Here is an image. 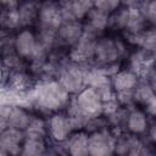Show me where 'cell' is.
I'll return each instance as SVG.
<instances>
[{
	"label": "cell",
	"mask_w": 156,
	"mask_h": 156,
	"mask_svg": "<svg viewBox=\"0 0 156 156\" xmlns=\"http://www.w3.org/2000/svg\"><path fill=\"white\" fill-rule=\"evenodd\" d=\"M29 94L32 96V108L41 116L67 110L72 99V95L65 90L55 76L38 78Z\"/></svg>",
	"instance_id": "obj_1"
},
{
	"label": "cell",
	"mask_w": 156,
	"mask_h": 156,
	"mask_svg": "<svg viewBox=\"0 0 156 156\" xmlns=\"http://www.w3.org/2000/svg\"><path fill=\"white\" fill-rule=\"evenodd\" d=\"M130 49L132 48L119 34L107 32L96 38L90 65L104 68L111 76L117 68H119Z\"/></svg>",
	"instance_id": "obj_2"
},
{
	"label": "cell",
	"mask_w": 156,
	"mask_h": 156,
	"mask_svg": "<svg viewBox=\"0 0 156 156\" xmlns=\"http://www.w3.org/2000/svg\"><path fill=\"white\" fill-rule=\"evenodd\" d=\"M13 51L28 62V66H39L49 57L41 50L34 28H21L13 33Z\"/></svg>",
	"instance_id": "obj_3"
},
{
	"label": "cell",
	"mask_w": 156,
	"mask_h": 156,
	"mask_svg": "<svg viewBox=\"0 0 156 156\" xmlns=\"http://www.w3.org/2000/svg\"><path fill=\"white\" fill-rule=\"evenodd\" d=\"M67 110L91 119L104 113L105 101L98 90L91 87H84L78 93L72 95L71 104Z\"/></svg>",
	"instance_id": "obj_4"
},
{
	"label": "cell",
	"mask_w": 156,
	"mask_h": 156,
	"mask_svg": "<svg viewBox=\"0 0 156 156\" xmlns=\"http://www.w3.org/2000/svg\"><path fill=\"white\" fill-rule=\"evenodd\" d=\"M88 65L66 57L57 67L55 77L69 95H74L85 87Z\"/></svg>",
	"instance_id": "obj_5"
},
{
	"label": "cell",
	"mask_w": 156,
	"mask_h": 156,
	"mask_svg": "<svg viewBox=\"0 0 156 156\" xmlns=\"http://www.w3.org/2000/svg\"><path fill=\"white\" fill-rule=\"evenodd\" d=\"M46 119V132L48 138L51 144L60 145L66 141V139L74 130V126L71 115L67 110L57 111L45 116Z\"/></svg>",
	"instance_id": "obj_6"
},
{
	"label": "cell",
	"mask_w": 156,
	"mask_h": 156,
	"mask_svg": "<svg viewBox=\"0 0 156 156\" xmlns=\"http://www.w3.org/2000/svg\"><path fill=\"white\" fill-rule=\"evenodd\" d=\"M115 134L107 126L88 132V155L90 156H110L113 155Z\"/></svg>",
	"instance_id": "obj_7"
},
{
	"label": "cell",
	"mask_w": 156,
	"mask_h": 156,
	"mask_svg": "<svg viewBox=\"0 0 156 156\" xmlns=\"http://www.w3.org/2000/svg\"><path fill=\"white\" fill-rule=\"evenodd\" d=\"M140 74L135 69L121 65L119 68H117L111 76L110 82L111 87L116 94V96H123V95H130L135 87L140 82Z\"/></svg>",
	"instance_id": "obj_8"
},
{
	"label": "cell",
	"mask_w": 156,
	"mask_h": 156,
	"mask_svg": "<svg viewBox=\"0 0 156 156\" xmlns=\"http://www.w3.org/2000/svg\"><path fill=\"white\" fill-rule=\"evenodd\" d=\"M63 22L58 0H41L35 29L56 32Z\"/></svg>",
	"instance_id": "obj_9"
},
{
	"label": "cell",
	"mask_w": 156,
	"mask_h": 156,
	"mask_svg": "<svg viewBox=\"0 0 156 156\" xmlns=\"http://www.w3.org/2000/svg\"><path fill=\"white\" fill-rule=\"evenodd\" d=\"M152 122L154 119L144 111V108L136 105H130L126 110L123 130L136 136H143Z\"/></svg>",
	"instance_id": "obj_10"
},
{
	"label": "cell",
	"mask_w": 156,
	"mask_h": 156,
	"mask_svg": "<svg viewBox=\"0 0 156 156\" xmlns=\"http://www.w3.org/2000/svg\"><path fill=\"white\" fill-rule=\"evenodd\" d=\"M84 33L83 23L79 21H63L55 33L56 49L68 51Z\"/></svg>",
	"instance_id": "obj_11"
},
{
	"label": "cell",
	"mask_w": 156,
	"mask_h": 156,
	"mask_svg": "<svg viewBox=\"0 0 156 156\" xmlns=\"http://www.w3.org/2000/svg\"><path fill=\"white\" fill-rule=\"evenodd\" d=\"M132 99H133V105L144 108V111L152 119L155 118V111H156L155 87L140 79L139 84L135 87V89L132 93Z\"/></svg>",
	"instance_id": "obj_12"
},
{
	"label": "cell",
	"mask_w": 156,
	"mask_h": 156,
	"mask_svg": "<svg viewBox=\"0 0 156 156\" xmlns=\"http://www.w3.org/2000/svg\"><path fill=\"white\" fill-rule=\"evenodd\" d=\"M96 38L98 37L84 32L82 37L78 39V41L67 51V57L71 60L85 63V65H90L93 54H94Z\"/></svg>",
	"instance_id": "obj_13"
},
{
	"label": "cell",
	"mask_w": 156,
	"mask_h": 156,
	"mask_svg": "<svg viewBox=\"0 0 156 156\" xmlns=\"http://www.w3.org/2000/svg\"><path fill=\"white\" fill-rule=\"evenodd\" d=\"M143 140L140 136L129 134L124 130L115 134L113 155L118 156H136L140 155Z\"/></svg>",
	"instance_id": "obj_14"
},
{
	"label": "cell",
	"mask_w": 156,
	"mask_h": 156,
	"mask_svg": "<svg viewBox=\"0 0 156 156\" xmlns=\"http://www.w3.org/2000/svg\"><path fill=\"white\" fill-rule=\"evenodd\" d=\"M63 21L82 22L94 9L93 0H58Z\"/></svg>",
	"instance_id": "obj_15"
},
{
	"label": "cell",
	"mask_w": 156,
	"mask_h": 156,
	"mask_svg": "<svg viewBox=\"0 0 156 156\" xmlns=\"http://www.w3.org/2000/svg\"><path fill=\"white\" fill-rule=\"evenodd\" d=\"M50 140L48 135L35 134V133H26L22 141L21 154L24 156H39L45 155L50 150Z\"/></svg>",
	"instance_id": "obj_16"
},
{
	"label": "cell",
	"mask_w": 156,
	"mask_h": 156,
	"mask_svg": "<svg viewBox=\"0 0 156 156\" xmlns=\"http://www.w3.org/2000/svg\"><path fill=\"white\" fill-rule=\"evenodd\" d=\"M23 138V130L6 127L2 132H0V147L5 151L6 155H20Z\"/></svg>",
	"instance_id": "obj_17"
},
{
	"label": "cell",
	"mask_w": 156,
	"mask_h": 156,
	"mask_svg": "<svg viewBox=\"0 0 156 156\" xmlns=\"http://www.w3.org/2000/svg\"><path fill=\"white\" fill-rule=\"evenodd\" d=\"M108 16L105 12H101L96 9H93L85 18L82 21L83 23V29L84 32L93 34L95 37L102 35L107 33L108 30Z\"/></svg>",
	"instance_id": "obj_18"
},
{
	"label": "cell",
	"mask_w": 156,
	"mask_h": 156,
	"mask_svg": "<svg viewBox=\"0 0 156 156\" xmlns=\"http://www.w3.org/2000/svg\"><path fill=\"white\" fill-rule=\"evenodd\" d=\"M65 154L71 156H88V132L77 129L62 144Z\"/></svg>",
	"instance_id": "obj_19"
},
{
	"label": "cell",
	"mask_w": 156,
	"mask_h": 156,
	"mask_svg": "<svg viewBox=\"0 0 156 156\" xmlns=\"http://www.w3.org/2000/svg\"><path fill=\"white\" fill-rule=\"evenodd\" d=\"M35 113L37 112L33 108L21 105H10L9 115H7V127L17 128L24 132L26 128L32 122Z\"/></svg>",
	"instance_id": "obj_20"
},
{
	"label": "cell",
	"mask_w": 156,
	"mask_h": 156,
	"mask_svg": "<svg viewBox=\"0 0 156 156\" xmlns=\"http://www.w3.org/2000/svg\"><path fill=\"white\" fill-rule=\"evenodd\" d=\"M41 0H21L17 6L22 28H34L37 24Z\"/></svg>",
	"instance_id": "obj_21"
},
{
	"label": "cell",
	"mask_w": 156,
	"mask_h": 156,
	"mask_svg": "<svg viewBox=\"0 0 156 156\" xmlns=\"http://www.w3.org/2000/svg\"><path fill=\"white\" fill-rule=\"evenodd\" d=\"M0 28L9 33H16L18 29L22 28L17 9L0 10Z\"/></svg>",
	"instance_id": "obj_22"
},
{
	"label": "cell",
	"mask_w": 156,
	"mask_h": 156,
	"mask_svg": "<svg viewBox=\"0 0 156 156\" xmlns=\"http://www.w3.org/2000/svg\"><path fill=\"white\" fill-rule=\"evenodd\" d=\"M141 16L150 26H155L156 22V4L155 0H144L138 7Z\"/></svg>",
	"instance_id": "obj_23"
},
{
	"label": "cell",
	"mask_w": 156,
	"mask_h": 156,
	"mask_svg": "<svg viewBox=\"0 0 156 156\" xmlns=\"http://www.w3.org/2000/svg\"><path fill=\"white\" fill-rule=\"evenodd\" d=\"M13 51V33L0 28V57Z\"/></svg>",
	"instance_id": "obj_24"
},
{
	"label": "cell",
	"mask_w": 156,
	"mask_h": 156,
	"mask_svg": "<svg viewBox=\"0 0 156 156\" xmlns=\"http://www.w3.org/2000/svg\"><path fill=\"white\" fill-rule=\"evenodd\" d=\"M93 4H94V9L105 12L107 15H111L121 6L119 0H93Z\"/></svg>",
	"instance_id": "obj_25"
},
{
	"label": "cell",
	"mask_w": 156,
	"mask_h": 156,
	"mask_svg": "<svg viewBox=\"0 0 156 156\" xmlns=\"http://www.w3.org/2000/svg\"><path fill=\"white\" fill-rule=\"evenodd\" d=\"M10 105L0 104V132H2L7 127V115H9Z\"/></svg>",
	"instance_id": "obj_26"
},
{
	"label": "cell",
	"mask_w": 156,
	"mask_h": 156,
	"mask_svg": "<svg viewBox=\"0 0 156 156\" xmlns=\"http://www.w3.org/2000/svg\"><path fill=\"white\" fill-rule=\"evenodd\" d=\"M21 0H0V10L1 9H17Z\"/></svg>",
	"instance_id": "obj_27"
},
{
	"label": "cell",
	"mask_w": 156,
	"mask_h": 156,
	"mask_svg": "<svg viewBox=\"0 0 156 156\" xmlns=\"http://www.w3.org/2000/svg\"><path fill=\"white\" fill-rule=\"evenodd\" d=\"M121 1V5L122 6H126V7H138L144 0H119Z\"/></svg>",
	"instance_id": "obj_28"
}]
</instances>
